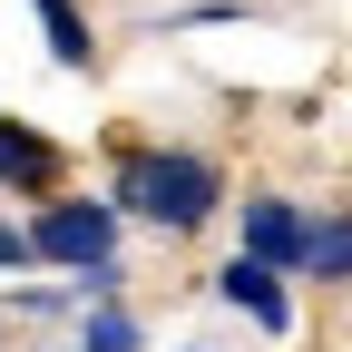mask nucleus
<instances>
[{"label": "nucleus", "instance_id": "nucleus-1", "mask_svg": "<svg viewBox=\"0 0 352 352\" xmlns=\"http://www.w3.org/2000/svg\"><path fill=\"white\" fill-rule=\"evenodd\" d=\"M118 196L147 215V226H166V235H186V226H206L215 215V166L206 157H138L118 176Z\"/></svg>", "mask_w": 352, "mask_h": 352}, {"label": "nucleus", "instance_id": "nucleus-2", "mask_svg": "<svg viewBox=\"0 0 352 352\" xmlns=\"http://www.w3.org/2000/svg\"><path fill=\"white\" fill-rule=\"evenodd\" d=\"M30 245L50 254V264H78L88 284H108V264H118V226H108V206H50Z\"/></svg>", "mask_w": 352, "mask_h": 352}, {"label": "nucleus", "instance_id": "nucleus-3", "mask_svg": "<svg viewBox=\"0 0 352 352\" xmlns=\"http://www.w3.org/2000/svg\"><path fill=\"white\" fill-rule=\"evenodd\" d=\"M245 254L254 264H314V226H294V206L245 196Z\"/></svg>", "mask_w": 352, "mask_h": 352}, {"label": "nucleus", "instance_id": "nucleus-4", "mask_svg": "<svg viewBox=\"0 0 352 352\" xmlns=\"http://www.w3.org/2000/svg\"><path fill=\"white\" fill-rule=\"evenodd\" d=\"M59 147L50 138H30L20 118H0V186H20V196H59Z\"/></svg>", "mask_w": 352, "mask_h": 352}, {"label": "nucleus", "instance_id": "nucleus-5", "mask_svg": "<svg viewBox=\"0 0 352 352\" xmlns=\"http://www.w3.org/2000/svg\"><path fill=\"white\" fill-rule=\"evenodd\" d=\"M226 303H245V314H254L264 333H284V284H274V264L235 254V264H226Z\"/></svg>", "mask_w": 352, "mask_h": 352}, {"label": "nucleus", "instance_id": "nucleus-6", "mask_svg": "<svg viewBox=\"0 0 352 352\" xmlns=\"http://www.w3.org/2000/svg\"><path fill=\"white\" fill-rule=\"evenodd\" d=\"M39 30H50V59L59 69H88V30H78L69 0H39Z\"/></svg>", "mask_w": 352, "mask_h": 352}, {"label": "nucleus", "instance_id": "nucleus-7", "mask_svg": "<svg viewBox=\"0 0 352 352\" xmlns=\"http://www.w3.org/2000/svg\"><path fill=\"white\" fill-rule=\"evenodd\" d=\"M314 274H352V215L314 226Z\"/></svg>", "mask_w": 352, "mask_h": 352}, {"label": "nucleus", "instance_id": "nucleus-8", "mask_svg": "<svg viewBox=\"0 0 352 352\" xmlns=\"http://www.w3.org/2000/svg\"><path fill=\"white\" fill-rule=\"evenodd\" d=\"M88 352H138V333H127L118 314H98V323H88Z\"/></svg>", "mask_w": 352, "mask_h": 352}, {"label": "nucleus", "instance_id": "nucleus-9", "mask_svg": "<svg viewBox=\"0 0 352 352\" xmlns=\"http://www.w3.org/2000/svg\"><path fill=\"white\" fill-rule=\"evenodd\" d=\"M20 254H39V245H30V235L10 226V215H0V264H20Z\"/></svg>", "mask_w": 352, "mask_h": 352}]
</instances>
